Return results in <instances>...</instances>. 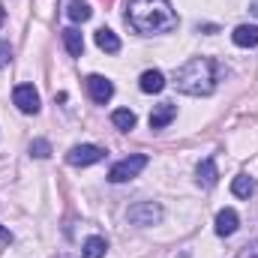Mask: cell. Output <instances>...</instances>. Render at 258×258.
Segmentation results:
<instances>
[{
  "label": "cell",
  "instance_id": "6da1fadb",
  "mask_svg": "<svg viewBox=\"0 0 258 258\" xmlns=\"http://www.w3.org/2000/svg\"><path fill=\"white\" fill-rule=\"evenodd\" d=\"M126 24L135 33H168L177 27V12L168 0H129Z\"/></svg>",
  "mask_w": 258,
  "mask_h": 258
},
{
  "label": "cell",
  "instance_id": "7a4b0ae2",
  "mask_svg": "<svg viewBox=\"0 0 258 258\" xmlns=\"http://www.w3.org/2000/svg\"><path fill=\"white\" fill-rule=\"evenodd\" d=\"M174 87L189 96H210L216 87V63L210 57H192L174 72Z\"/></svg>",
  "mask_w": 258,
  "mask_h": 258
},
{
  "label": "cell",
  "instance_id": "3957f363",
  "mask_svg": "<svg viewBox=\"0 0 258 258\" xmlns=\"http://www.w3.org/2000/svg\"><path fill=\"white\" fill-rule=\"evenodd\" d=\"M147 162H150V159H147L144 153H132V156H126V159H120V162L111 165L108 180H111V183H126V180L138 177V174L147 168Z\"/></svg>",
  "mask_w": 258,
  "mask_h": 258
},
{
  "label": "cell",
  "instance_id": "277c9868",
  "mask_svg": "<svg viewBox=\"0 0 258 258\" xmlns=\"http://www.w3.org/2000/svg\"><path fill=\"white\" fill-rule=\"evenodd\" d=\"M126 219L132 225H156L162 219V207L156 201H138L126 210Z\"/></svg>",
  "mask_w": 258,
  "mask_h": 258
},
{
  "label": "cell",
  "instance_id": "5b68a950",
  "mask_svg": "<svg viewBox=\"0 0 258 258\" xmlns=\"http://www.w3.org/2000/svg\"><path fill=\"white\" fill-rule=\"evenodd\" d=\"M105 156V150L102 147H96V144H75L69 153H66V162L69 165H93V162H99Z\"/></svg>",
  "mask_w": 258,
  "mask_h": 258
},
{
  "label": "cell",
  "instance_id": "8992f818",
  "mask_svg": "<svg viewBox=\"0 0 258 258\" xmlns=\"http://www.w3.org/2000/svg\"><path fill=\"white\" fill-rule=\"evenodd\" d=\"M12 102H15L18 111H24V114H36V111H39V93H36L33 84H18V87L12 90Z\"/></svg>",
  "mask_w": 258,
  "mask_h": 258
},
{
  "label": "cell",
  "instance_id": "52a82bcc",
  "mask_svg": "<svg viewBox=\"0 0 258 258\" xmlns=\"http://www.w3.org/2000/svg\"><path fill=\"white\" fill-rule=\"evenodd\" d=\"M87 93H90L93 102L105 105V102L114 96V84H111L108 78H102V75H90V78H87Z\"/></svg>",
  "mask_w": 258,
  "mask_h": 258
},
{
  "label": "cell",
  "instance_id": "ba28073f",
  "mask_svg": "<svg viewBox=\"0 0 258 258\" xmlns=\"http://www.w3.org/2000/svg\"><path fill=\"white\" fill-rule=\"evenodd\" d=\"M174 117H177V105L174 102H159L150 111V129H165Z\"/></svg>",
  "mask_w": 258,
  "mask_h": 258
},
{
  "label": "cell",
  "instance_id": "9c48e42d",
  "mask_svg": "<svg viewBox=\"0 0 258 258\" xmlns=\"http://www.w3.org/2000/svg\"><path fill=\"white\" fill-rule=\"evenodd\" d=\"M195 180H198V186H204V189H210V186H216V180H219V171H216V159L213 156H207V159H201L198 162V168H195Z\"/></svg>",
  "mask_w": 258,
  "mask_h": 258
},
{
  "label": "cell",
  "instance_id": "30bf717a",
  "mask_svg": "<svg viewBox=\"0 0 258 258\" xmlns=\"http://www.w3.org/2000/svg\"><path fill=\"white\" fill-rule=\"evenodd\" d=\"M237 222H240V219H237V213H234L231 207L219 210V213H216V234H219V237H231V234L237 231Z\"/></svg>",
  "mask_w": 258,
  "mask_h": 258
},
{
  "label": "cell",
  "instance_id": "8fae6325",
  "mask_svg": "<svg viewBox=\"0 0 258 258\" xmlns=\"http://www.w3.org/2000/svg\"><path fill=\"white\" fill-rule=\"evenodd\" d=\"M231 39L240 48H255L258 45V24H240V27H234Z\"/></svg>",
  "mask_w": 258,
  "mask_h": 258
},
{
  "label": "cell",
  "instance_id": "7c38bea8",
  "mask_svg": "<svg viewBox=\"0 0 258 258\" xmlns=\"http://www.w3.org/2000/svg\"><path fill=\"white\" fill-rule=\"evenodd\" d=\"M138 87H141L144 93H162V87H165V75H162L159 69H147V72L138 78Z\"/></svg>",
  "mask_w": 258,
  "mask_h": 258
},
{
  "label": "cell",
  "instance_id": "4fadbf2b",
  "mask_svg": "<svg viewBox=\"0 0 258 258\" xmlns=\"http://www.w3.org/2000/svg\"><path fill=\"white\" fill-rule=\"evenodd\" d=\"M96 45H99L105 54H117V51H120V39H117V33L108 30V27H99V30H96Z\"/></svg>",
  "mask_w": 258,
  "mask_h": 258
},
{
  "label": "cell",
  "instance_id": "5bb4252c",
  "mask_svg": "<svg viewBox=\"0 0 258 258\" xmlns=\"http://www.w3.org/2000/svg\"><path fill=\"white\" fill-rule=\"evenodd\" d=\"M105 249H108L105 237H87L81 246V258H105Z\"/></svg>",
  "mask_w": 258,
  "mask_h": 258
},
{
  "label": "cell",
  "instance_id": "9a60e30c",
  "mask_svg": "<svg viewBox=\"0 0 258 258\" xmlns=\"http://www.w3.org/2000/svg\"><path fill=\"white\" fill-rule=\"evenodd\" d=\"M63 45L72 57H81V51H84V39H81V33L75 27H66L63 30Z\"/></svg>",
  "mask_w": 258,
  "mask_h": 258
},
{
  "label": "cell",
  "instance_id": "2e32d148",
  "mask_svg": "<svg viewBox=\"0 0 258 258\" xmlns=\"http://www.w3.org/2000/svg\"><path fill=\"white\" fill-rule=\"evenodd\" d=\"M231 192L237 195V198H249V195L255 192V180L249 174H240V177L231 180Z\"/></svg>",
  "mask_w": 258,
  "mask_h": 258
},
{
  "label": "cell",
  "instance_id": "e0dca14e",
  "mask_svg": "<svg viewBox=\"0 0 258 258\" xmlns=\"http://www.w3.org/2000/svg\"><path fill=\"white\" fill-rule=\"evenodd\" d=\"M66 15L72 21H87L90 18V6L84 0H66Z\"/></svg>",
  "mask_w": 258,
  "mask_h": 258
},
{
  "label": "cell",
  "instance_id": "ac0fdd59",
  "mask_svg": "<svg viewBox=\"0 0 258 258\" xmlns=\"http://www.w3.org/2000/svg\"><path fill=\"white\" fill-rule=\"evenodd\" d=\"M111 123L120 129V132H129V129H135V114H132L129 108H117V111L111 114Z\"/></svg>",
  "mask_w": 258,
  "mask_h": 258
},
{
  "label": "cell",
  "instance_id": "d6986e66",
  "mask_svg": "<svg viewBox=\"0 0 258 258\" xmlns=\"http://www.w3.org/2000/svg\"><path fill=\"white\" fill-rule=\"evenodd\" d=\"M30 156H36V159H48V156H51V144H48L45 138H33V141H30Z\"/></svg>",
  "mask_w": 258,
  "mask_h": 258
},
{
  "label": "cell",
  "instance_id": "ffe728a7",
  "mask_svg": "<svg viewBox=\"0 0 258 258\" xmlns=\"http://www.w3.org/2000/svg\"><path fill=\"white\" fill-rule=\"evenodd\" d=\"M12 60V45L9 42H0V66H6Z\"/></svg>",
  "mask_w": 258,
  "mask_h": 258
},
{
  "label": "cell",
  "instance_id": "44dd1931",
  "mask_svg": "<svg viewBox=\"0 0 258 258\" xmlns=\"http://www.w3.org/2000/svg\"><path fill=\"white\" fill-rule=\"evenodd\" d=\"M237 258H258V243H246L243 249H240V255Z\"/></svg>",
  "mask_w": 258,
  "mask_h": 258
},
{
  "label": "cell",
  "instance_id": "7402d4cb",
  "mask_svg": "<svg viewBox=\"0 0 258 258\" xmlns=\"http://www.w3.org/2000/svg\"><path fill=\"white\" fill-rule=\"evenodd\" d=\"M9 240H12V234H9V231L0 225V243H9Z\"/></svg>",
  "mask_w": 258,
  "mask_h": 258
},
{
  "label": "cell",
  "instance_id": "603a6c76",
  "mask_svg": "<svg viewBox=\"0 0 258 258\" xmlns=\"http://www.w3.org/2000/svg\"><path fill=\"white\" fill-rule=\"evenodd\" d=\"M198 30H204V33H216L219 27H216V24H204V27H198Z\"/></svg>",
  "mask_w": 258,
  "mask_h": 258
},
{
  "label": "cell",
  "instance_id": "cb8c5ba5",
  "mask_svg": "<svg viewBox=\"0 0 258 258\" xmlns=\"http://www.w3.org/2000/svg\"><path fill=\"white\" fill-rule=\"evenodd\" d=\"M3 18H6V9H3V3H0V24H3Z\"/></svg>",
  "mask_w": 258,
  "mask_h": 258
},
{
  "label": "cell",
  "instance_id": "d4e9b609",
  "mask_svg": "<svg viewBox=\"0 0 258 258\" xmlns=\"http://www.w3.org/2000/svg\"><path fill=\"white\" fill-rule=\"evenodd\" d=\"M57 258H66V255H57Z\"/></svg>",
  "mask_w": 258,
  "mask_h": 258
}]
</instances>
